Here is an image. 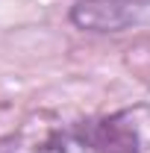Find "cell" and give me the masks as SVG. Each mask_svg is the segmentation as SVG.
Listing matches in <instances>:
<instances>
[{
	"mask_svg": "<svg viewBox=\"0 0 150 153\" xmlns=\"http://www.w3.org/2000/svg\"><path fill=\"white\" fill-rule=\"evenodd\" d=\"M150 0H76L71 9V21L82 30L112 33L127 27Z\"/></svg>",
	"mask_w": 150,
	"mask_h": 153,
	"instance_id": "1",
	"label": "cell"
}]
</instances>
